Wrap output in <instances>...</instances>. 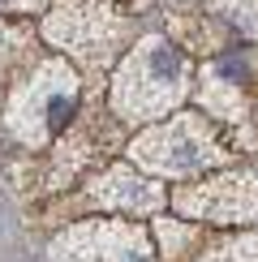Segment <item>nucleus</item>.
<instances>
[{
  "label": "nucleus",
  "instance_id": "2",
  "mask_svg": "<svg viewBox=\"0 0 258 262\" xmlns=\"http://www.w3.org/2000/svg\"><path fill=\"white\" fill-rule=\"evenodd\" d=\"M78 73L64 60H30L5 107V129L26 146L60 138L78 116Z\"/></svg>",
  "mask_w": 258,
  "mask_h": 262
},
{
  "label": "nucleus",
  "instance_id": "5",
  "mask_svg": "<svg viewBox=\"0 0 258 262\" xmlns=\"http://www.w3.org/2000/svg\"><path fill=\"white\" fill-rule=\"evenodd\" d=\"M52 262H150V241L134 224L86 220L52 241Z\"/></svg>",
  "mask_w": 258,
  "mask_h": 262
},
{
  "label": "nucleus",
  "instance_id": "11",
  "mask_svg": "<svg viewBox=\"0 0 258 262\" xmlns=\"http://www.w3.org/2000/svg\"><path fill=\"white\" fill-rule=\"evenodd\" d=\"M5 5H9V9H17V13H22V9H26V13H35V9H43L48 0H5Z\"/></svg>",
  "mask_w": 258,
  "mask_h": 262
},
{
  "label": "nucleus",
  "instance_id": "10",
  "mask_svg": "<svg viewBox=\"0 0 258 262\" xmlns=\"http://www.w3.org/2000/svg\"><path fill=\"white\" fill-rule=\"evenodd\" d=\"M155 232H159V245H164V258H181L189 245H198V228L181 220H159Z\"/></svg>",
  "mask_w": 258,
  "mask_h": 262
},
{
  "label": "nucleus",
  "instance_id": "3",
  "mask_svg": "<svg viewBox=\"0 0 258 262\" xmlns=\"http://www.w3.org/2000/svg\"><path fill=\"white\" fill-rule=\"evenodd\" d=\"M129 35H134V17L116 13L103 0H60L43 21V39L69 52L86 69H103L125 48Z\"/></svg>",
  "mask_w": 258,
  "mask_h": 262
},
{
  "label": "nucleus",
  "instance_id": "8",
  "mask_svg": "<svg viewBox=\"0 0 258 262\" xmlns=\"http://www.w3.org/2000/svg\"><path fill=\"white\" fill-rule=\"evenodd\" d=\"M207 9L224 26H232L236 35L258 39V0H207Z\"/></svg>",
  "mask_w": 258,
  "mask_h": 262
},
{
  "label": "nucleus",
  "instance_id": "1",
  "mask_svg": "<svg viewBox=\"0 0 258 262\" xmlns=\"http://www.w3.org/2000/svg\"><path fill=\"white\" fill-rule=\"evenodd\" d=\"M189 95V60L164 35H146L112 78V107L129 125L159 121Z\"/></svg>",
  "mask_w": 258,
  "mask_h": 262
},
{
  "label": "nucleus",
  "instance_id": "9",
  "mask_svg": "<svg viewBox=\"0 0 258 262\" xmlns=\"http://www.w3.org/2000/svg\"><path fill=\"white\" fill-rule=\"evenodd\" d=\"M198 262H258V232H236L228 241H215Z\"/></svg>",
  "mask_w": 258,
  "mask_h": 262
},
{
  "label": "nucleus",
  "instance_id": "7",
  "mask_svg": "<svg viewBox=\"0 0 258 262\" xmlns=\"http://www.w3.org/2000/svg\"><path fill=\"white\" fill-rule=\"evenodd\" d=\"M91 198L99 206H116V211H129V215H146V211H155V206H164V189L142 181V177H134L129 168H107L103 177L91 185Z\"/></svg>",
  "mask_w": 258,
  "mask_h": 262
},
{
  "label": "nucleus",
  "instance_id": "6",
  "mask_svg": "<svg viewBox=\"0 0 258 262\" xmlns=\"http://www.w3.org/2000/svg\"><path fill=\"white\" fill-rule=\"evenodd\" d=\"M172 202L185 215L211 224H254L258 220V181L250 172H224L202 185H185L172 193Z\"/></svg>",
  "mask_w": 258,
  "mask_h": 262
},
{
  "label": "nucleus",
  "instance_id": "4",
  "mask_svg": "<svg viewBox=\"0 0 258 262\" xmlns=\"http://www.w3.org/2000/svg\"><path fill=\"white\" fill-rule=\"evenodd\" d=\"M142 168L150 172H168V177H189V172H207V168H220L228 159V146L220 142L215 125L198 112H181L172 121L146 129L142 138L129 146Z\"/></svg>",
  "mask_w": 258,
  "mask_h": 262
}]
</instances>
